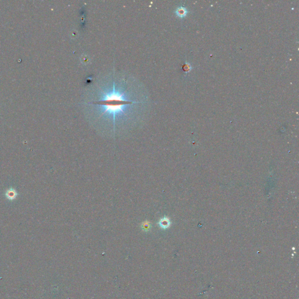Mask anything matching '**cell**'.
<instances>
[{"label":"cell","mask_w":299,"mask_h":299,"mask_svg":"<svg viewBox=\"0 0 299 299\" xmlns=\"http://www.w3.org/2000/svg\"><path fill=\"white\" fill-rule=\"evenodd\" d=\"M103 97L101 100L93 102V104L100 106L102 115L108 113L112 115L113 118L114 127L115 123L116 116L124 113V108L127 105L134 103L130 101L124 97V94L116 90L115 84L111 92H102Z\"/></svg>","instance_id":"obj_1"},{"label":"cell","mask_w":299,"mask_h":299,"mask_svg":"<svg viewBox=\"0 0 299 299\" xmlns=\"http://www.w3.org/2000/svg\"><path fill=\"white\" fill-rule=\"evenodd\" d=\"M5 196L8 200L13 201L15 200L18 196V193L16 189L14 188H10L6 191Z\"/></svg>","instance_id":"obj_2"},{"label":"cell","mask_w":299,"mask_h":299,"mask_svg":"<svg viewBox=\"0 0 299 299\" xmlns=\"http://www.w3.org/2000/svg\"><path fill=\"white\" fill-rule=\"evenodd\" d=\"M188 11L184 7H179L175 10V14L180 18L185 17Z\"/></svg>","instance_id":"obj_3"},{"label":"cell","mask_w":299,"mask_h":299,"mask_svg":"<svg viewBox=\"0 0 299 299\" xmlns=\"http://www.w3.org/2000/svg\"><path fill=\"white\" fill-rule=\"evenodd\" d=\"M158 224L160 227H161L163 229H167L170 226V220L168 218L164 217V218H161L159 221Z\"/></svg>","instance_id":"obj_4"},{"label":"cell","mask_w":299,"mask_h":299,"mask_svg":"<svg viewBox=\"0 0 299 299\" xmlns=\"http://www.w3.org/2000/svg\"><path fill=\"white\" fill-rule=\"evenodd\" d=\"M183 70H184V71L185 72H189V71H191V65H190L188 63H187V62H186V63L184 65V66H183Z\"/></svg>","instance_id":"obj_5"},{"label":"cell","mask_w":299,"mask_h":299,"mask_svg":"<svg viewBox=\"0 0 299 299\" xmlns=\"http://www.w3.org/2000/svg\"><path fill=\"white\" fill-rule=\"evenodd\" d=\"M150 227V223L148 221H146L145 223H144L143 224V226H142V228L143 229V230H148Z\"/></svg>","instance_id":"obj_6"}]
</instances>
